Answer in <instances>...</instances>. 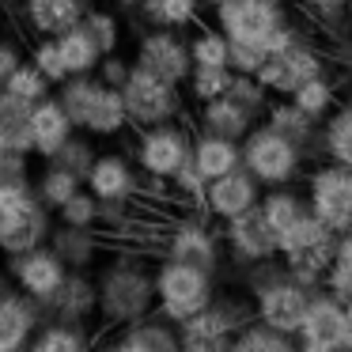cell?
I'll return each mask as SVG.
<instances>
[{
    "label": "cell",
    "instance_id": "56",
    "mask_svg": "<svg viewBox=\"0 0 352 352\" xmlns=\"http://www.w3.org/2000/svg\"><path fill=\"white\" fill-rule=\"evenodd\" d=\"M299 352H344L341 344H314V341H299Z\"/></svg>",
    "mask_w": 352,
    "mask_h": 352
},
{
    "label": "cell",
    "instance_id": "41",
    "mask_svg": "<svg viewBox=\"0 0 352 352\" xmlns=\"http://www.w3.org/2000/svg\"><path fill=\"white\" fill-rule=\"evenodd\" d=\"M57 223H69V228H99V197L91 190H76L57 208Z\"/></svg>",
    "mask_w": 352,
    "mask_h": 352
},
{
    "label": "cell",
    "instance_id": "24",
    "mask_svg": "<svg viewBox=\"0 0 352 352\" xmlns=\"http://www.w3.org/2000/svg\"><path fill=\"white\" fill-rule=\"evenodd\" d=\"M50 250L65 261V269H87L99 261L102 254V239L95 235V228H69V223H54L50 231Z\"/></svg>",
    "mask_w": 352,
    "mask_h": 352
},
{
    "label": "cell",
    "instance_id": "51",
    "mask_svg": "<svg viewBox=\"0 0 352 352\" xmlns=\"http://www.w3.org/2000/svg\"><path fill=\"white\" fill-rule=\"evenodd\" d=\"M178 337H182V349H178V352H228V344H231V337L182 333V329H178Z\"/></svg>",
    "mask_w": 352,
    "mask_h": 352
},
{
    "label": "cell",
    "instance_id": "43",
    "mask_svg": "<svg viewBox=\"0 0 352 352\" xmlns=\"http://www.w3.org/2000/svg\"><path fill=\"white\" fill-rule=\"evenodd\" d=\"M0 91H12L16 99H23V102H31V107H34L38 99H46V95H50V80L42 76V72L34 69L31 61H23L16 72H12L8 84L0 87Z\"/></svg>",
    "mask_w": 352,
    "mask_h": 352
},
{
    "label": "cell",
    "instance_id": "50",
    "mask_svg": "<svg viewBox=\"0 0 352 352\" xmlns=\"http://www.w3.org/2000/svg\"><path fill=\"white\" fill-rule=\"evenodd\" d=\"M129 69H133L129 61H122L118 54H107L99 61V69H95V76H99V84H107V87H122L125 80H129Z\"/></svg>",
    "mask_w": 352,
    "mask_h": 352
},
{
    "label": "cell",
    "instance_id": "17",
    "mask_svg": "<svg viewBox=\"0 0 352 352\" xmlns=\"http://www.w3.org/2000/svg\"><path fill=\"white\" fill-rule=\"evenodd\" d=\"M84 186L99 201H133L140 193V175L122 152H102V155H95Z\"/></svg>",
    "mask_w": 352,
    "mask_h": 352
},
{
    "label": "cell",
    "instance_id": "36",
    "mask_svg": "<svg viewBox=\"0 0 352 352\" xmlns=\"http://www.w3.org/2000/svg\"><path fill=\"white\" fill-rule=\"evenodd\" d=\"M296 8L303 23H311L322 38L349 27V0H296Z\"/></svg>",
    "mask_w": 352,
    "mask_h": 352
},
{
    "label": "cell",
    "instance_id": "9",
    "mask_svg": "<svg viewBox=\"0 0 352 352\" xmlns=\"http://www.w3.org/2000/svg\"><path fill=\"white\" fill-rule=\"evenodd\" d=\"M284 19H288V12L280 4H269V0H228V4L216 8V27L231 42H250V46L261 50Z\"/></svg>",
    "mask_w": 352,
    "mask_h": 352
},
{
    "label": "cell",
    "instance_id": "60",
    "mask_svg": "<svg viewBox=\"0 0 352 352\" xmlns=\"http://www.w3.org/2000/svg\"><path fill=\"white\" fill-rule=\"evenodd\" d=\"M4 292H8V284H4V273H0V296H4Z\"/></svg>",
    "mask_w": 352,
    "mask_h": 352
},
{
    "label": "cell",
    "instance_id": "23",
    "mask_svg": "<svg viewBox=\"0 0 352 352\" xmlns=\"http://www.w3.org/2000/svg\"><path fill=\"white\" fill-rule=\"evenodd\" d=\"M84 12H87L84 0H27L23 4L27 27L42 38H57V34L72 31L84 19Z\"/></svg>",
    "mask_w": 352,
    "mask_h": 352
},
{
    "label": "cell",
    "instance_id": "32",
    "mask_svg": "<svg viewBox=\"0 0 352 352\" xmlns=\"http://www.w3.org/2000/svg\"><path fill=\"white\" fill-rule=\"evenodd\" d=\"M292 102H296L303 114H311L314 122H326L329 114H333V107L341 102V91H337V80L329 76V72H322V76L307 80V84H299L296 91L288 95Z\"/></svg>",
    "mask_w": 352,
    "mask_h": 352
},
{
    "label": "cell",
    "instance_id": "2",
    "mask_svg": "<svg viewBox=\"0 0 352 352\" xmlns=\"http://www.w3.org/2000/svg\"><path fill=\"white\" fill-rule=\"evenodd\" d=\"M216 299V276L205 273L197 265L163 258L155 265V314L175 326H182L186 318L201 314Z\"/></svg>",
    "mask_w": 352,
    "mask_h": 352
},
{
    "label": "cell",
    "instance_id": "19",
    "mask_svg": "<svg viewBox=\"0 0 352 352\" xmlns=\"http://www.w3.org/2000/svg\"><path fill=\"white\" fill-rule=\"evenodd\" d=\"M261 122L273 125L276 133H284L292 144H299L307 160H322V122H314L311 114H303L292 99H269Z\"/></svg>",
    "mask_w": 352,
    "mask_h": 352
},
{
    "label": "cell",
    "instance_id": "58",
    "mask_svg": "<svg viewBox=\"0 0 352 352\" xmlns=\"http://www.w3.org/2000/svg\"><path fill=\"white\" fill-rule=\"evenodd\" d=\"M8 152V137H4V129H0V155Z\"/></svg>",
    "mask_w": 352,
    "mask_h": 352
},
{
    "label": "cell",
    "instance_id": "59",
    "mask_svg": "<svg viewBox=\"0 0 352 352\" xmlns=\"http://www.w3.org/2000/svg\"><path fill=\"white\" fill-rule=\"evenodd\" d=\"M201 4H208V8H220V4H228V0H201Z\"/></svg>",
    "mask_w": 352,
    "mask_h": 352
},
{
    "label": "cell",
    "instance_id": "44",
    "mask_svg": "<svg viewBox=\"0 0 352 352\" xmlns=\"http://www.w3.org/2000/svg\"><path fill=\"white\" fill-rule=\"evenodd\" d=\"M228 95H231L235 102H243V107L250 110V114H258V118H265V107H269V99H273V95L261 87L258 76H239V72L231 76Z\"/></svg>",
    "mask_w": 352,
    "mask_h": 352
},
{
    "label": "cell",
    "instance_id": "55",
    "mask_svg": "<svg viewBox=\"0 0 352 352\" xmlns=\"http://www.w3.org/2000/svg\"><path fill=\"white\" fill-rule=\"evenodd\" d=\"M228 352H258V344H254V337L243 329V333H235V337H231Z\"/></svg>",
    "mask_w": 352,
    "mask_h": 352
},
{
    "label": "cell",
    "instance_id": "22",
    "mask_svg": "<svg viewBox=\"0 0 352 352\" xmlns=\"http://www.w3.org/2000/svg\"><path fill=\"white\" fill-rule=\"evenodd\" d=\"M72 129H76V125L69 122V114H65V107L57 99H50V95H46V99H38L31 107V144H34V155L50 160V155H54L57 148L72 137Z\"/></svg>",
    "mask_w": 352,
    "mask_h": 352
},
{
    "label": "cell",
    "instance_id": "34",
    "mask_svg": "<svg viewBox=\"0 0 352 352\" xmlns=\"http://www.w3.org/2000/svg\"><path fill=\"white\" fill-rule=\"evenodd\" d=\"M190 46V61L193 69H228V54H231V42L220 27H193V34L186 38Z\"/></svg>",
    "mask_w": 352,
    "mask_h": 352
},
{
    "label": "cell",
    "instance_id": "62",
    "mask_svg": "<svg viewBox=\"0 0 352 352\" xmlns=\"http://www.w3.org/2000/svg\"><path fill=\"white\" fill-rule=\"evenodd\" d=\"M349 27H352V0H349Z\"/></svg>",
    "mask_w": 352,
    "mask_h": 352
},
{
    "label": "cell",
    "instance_id": "45",
    "mask_svg": "<svg viewBox=\"0 0 352 352\" xmlns=\"http://www.w3.org/2000/svg\"><path fill=\"white\" fill-rule=\"evenodd\" d=\"M167 186L178 193L182 201H190V205H205V190H208V182H205V175H201L197 167H193V160H186L182 167L175 170V175L167 178Z\"/></svg>",
    "mask_w": 352,
    "mask_h": 352
},
{
    "label": "cell",
    "instance_id": "37",
    "mask_svg": "<svg viewBox=\"0 0 352 352\" xmlns=\"http://www.w3.org/2000/svg\"><path fill=\"white\" fill-rule=\"evenodd\" d=\"M95 91H99V76H69L61 84L57 102L65 107V114H69V122L76 125V129H84V118L95 102Z\"/></svg>",
    "mask_w": 352,
    "mask_h": 352
},
{
    "label": "cell",
    "instance_id": "53",
    "mask_svg": "<svg viewBox=\"0 0 352 352\" xmlns=\"http://www.w3.org/2000/svg\"><path fill=\"white\" fill-rule=\"evenodd\" d=\"M329 269H344V273H352V228L337 235V243H333V261H329Z\"/></svg>",
    "mask_w": 352,
    "mask_h": 352
},
{
    "label": "cell",
    "instance_id": "30",
    "mask_svg": "<svg viewBox=\"0 0 352 352\" xmlns=\"http://www.w3.org/2000/svg\"><path fill=\"white\" fill-rule=\"evenodd\" d=\"M31 352H95V337L87 326H69V322H46L31 337Z\"/></svg>",
    "mask_w": 352,
    "mask_h": 352
},
{
    "label": "cell",
    "instance_id": "13",
    "mask_svg": "<svg viewBox=\"0 0 352 352\" xmlns=\"http://www.w3.org/2000/svg\"><path fill=\"white\" fill-rule=\"evenodd\" d=\"M220 235H223V246H228L231 261H235L239 269H243V265H254V261L280 258V254H276V235H273V228L265 223V216H261L258 205H254L250 212L228 220Z\"/></svg>",
    "mask_w": 352,
    "mask_h": 352
},
{
    "label": "cell",
    "instance_id": "46",
    "mask_svg": "<svg viewBox=\"0 0 352 352\" xmlns=\"http://www.w3.org/2000/svg\"><path fill=\"white\" fill-rule=\"evenodd\" d=\"M31 65H34V69H38L46 80H50V84H65V80H69V72H65V57H61V46H57V38L38 42V46L31 50Z\"/></svg>",
    "mask_w": 352,
    "mask_h": 352
},
{
    "label": "cell",
    "instance_id": "27",
    "mask_svg": "<svg viewBox=\"0 0 352 352\" xmlns=\"http://www.w3.org/2000/svg\"><path fill=\"white\" fill-rule=\"evenodd\" d=\"M129 125V114H125V99H122V87H107L99 84L95 91V102L84 118V133L95 140H107V137H118V133Z\"/></svg>",
    "mask_w": 352,
    "mask_h": 352
},
{
    "label": "cell",
    "instance_id": "57",
    "mask_svg": "<svg viewBox=\"0 0 352 352\" xmlns=\"http://www.w3.org/2000/svg\"><path fill=\"white\" fill-rule=\"evenodd\" d=\"M344 352H352V307H344V341H341Z\"/></svg>",
    "mask_w": 352,
    "mask_h": 352
},
{
    "label": "cell",
    "instance_id": "11",
    "mask_svg": "<svg viewBox=\"0 0 352 352\" xmlns=\"http://www.w3.org/2000/svg\"><path fill=\"white\" fill-rule=\"evenodd\" d=\"M133 65L152 72V76H160V80H167V84H178V87H182L193 72L190 46H186L175 31H167V27H155V31H148L144 38L137 42V61Z\"/></svg>",
    "mask_w": 352,
    "mask_h": 352
},
{
    "label": "cell",
    "instance_id": "39",
    "mask_svg": "<svg viewBox=\"0 0 352 352\" xmlns=\"http://www.w3.org/2000/svg\"><path fill=\"white\" fill-rule=\"evenodd\" d=\"M80 27H84V31L95 38V46H99L102 57H107V54H118V46H122V23H118L114 12L91 8V12H84Z\"/></svg>",
    "mask_w": 352,
    "mask_h": 352
},
{
    "label": "cell",
    "instance_id": "49",
    "mask_svg": "<svg viewBox=\"0 0 352 352\" xmlns=\"http://www.w3.org/2000/svg\"><path fill=\"white\" fill-rule=\"evenodd\" d=\"M231 42V38H228ZM265 61V50L250 46V42H231V54H228V69L239 72V76H254Z\"/></svg>",
    "mask_w": 352,
    "mask_h": 352
},
{
    "label": "cell",
    "instance_id": "28",
    "mask_svg": "<svg viewBox=\"0 0 352 352\" xmlns=\"http://www.w3.org/2000/svg\"><path fill=\"white\" fill-rule=\"evenodd\" d=\"M50 231H54V216H50V208L42 205V201H34V205L19 216L16 228L0 239V250L4 254H23V250H34V246H46Z\"/></svg>",
    "mask_w": 352,
    "mask_h": 352
},
{
    "label": "cell",
    "instance_id": "63",
    "mask_svg": "<svg viewBox=\"0 0 352 352\" xmlns=\"http://www.w3.org/2000/svg\"><path fill=\"white\" fill-rule=\"evenodd\" d=\"M0 4H16V0H0Z\"/></svg>",
    "mask_w": 352,
    "mask_h": 352
},
{
    "label": "cell",
    "instance_id": "35",
    "mask_svg": "<svg viewBox=\"0 0 352 352\" xmlns=\"http://www.w3.org/2000/svg\"><path fill=\"white\" fill-rule=\"evenodd\" d=\"M76 190H84V178L65 170V167H57V163H50V160H46V170L34 178V197H38L50 212H57Z\"/></svg>",
    "mask_w": 352,
    "mask_h": 352
},
{
    "label": "cell",
    "instance_id": "20",
    "mask_svg": "<svg viewBox=\"0 0 352 352\" xmlns=\"http://www.w3.org/2000/svg\"><path fill=\"white\" fill-rule=\"evenodd\" d=\"M299 341L314 344H341L344 341V303L337 296H329L326 288H318L307 303L303 326H299Z\"/></svg>",
    "mask_w": 352,
    "mask_h": 352
},
{
    "label": "cell",
    "instance_id": "31",
    "mask_svg": "<svg viewBox=\"0 0 352 352\" xmlns=\"http://www.w3.org/2000/svg\"><path fill=\"white\" fill-rule=\"evenodd\" d=\"M57 46H61V57H65V72L69 76H91L95 69H99L102 54L99 46H95V38L84 31V27H72V31L57 34Z\"/></svg>",
    "mask_w": 352,
    "mask_h": 352
},
{
    "label": "cell",
    "instance_id": "42",
    "mask_svg": "<svg viewBox=\"0 0 352 352\" xmlns=\"http://www.w3.org/2000/svg\"><path fill=\"white\" fill-rule=\"evenodd\" d=\"M231 76H235L231 69H193L190 80H186V87H190V99H193V102H208V99H220V95H228Z\"/></svg>",
    "mask_w": 352,
    "mask_h": 352
},
{
    "label": "cell",
    "instance_id": "40",
    "mask_svg": "<svg viewBox=\"0 0 352 352\" xmlns=\"http://www.w3.org/2000/svg\"><path fill=\"white\" fill-rule=\"evenodd\" d=\"M95 155H99V152H95V137H76V133H72V137L65 140L54 155H50V163H57V167H65V170H72V175L87 178Z\"/></svg>",
    "mask_w": 352,
    "mask_h": 352
},
{
    "label": "cell",
    "instance_id": "54",
    "mask_svg": "<svg viewBox=\"0 0 352 352\" xmlns=\"http://www.w3.org/2000/svg\"><path fill=\"white\" fill-rule=\"evenodd\" d=\"M19 65H23V57H19V50L12 46V42H4V38H0V87L8 84V80H12V72H16Z\"/></svg>",
    "mask_w": 352,
    "mask_h": 352
},
{
    "label": "cell",
    "instance_id": "26",
    "mask_svg": "<svg viewBox=\"0 0 352 352\" xmlns=\"http://www.w3.org/2000/svg\"><path fill=\"white\" fill-rule=\"evenodd\" d=\"M261 216H265V223L273 228V235H288L292 228H296L303 216H311V205H307V193H296L292 186H273L269 193H261L258 201Z\"/></svg>",
    "mask_w": 352,
    "mask_h": 352
},
{
    "label": "cell",
    "instance_id": "61",
    "mask_svg": "<svg viewBox=\"0 0 352 352\" xmlns=\"http://www.w3.org/2000/svg\"><path fill=\"white\" fill-rule=\"evenodd\" d=\"M269 4H280V8H284V4H288V0H269Z\"/></svg>",
    "mask_w": 352,
    "mask_h": 352
},
{
    "label": "cell",
    "instance_id": "15",
    "mask_svg": "<svg viewBox=\"0 0 352 352\" xmlns=\"http://www.w3.org/2000/svg\"><path fill=\"white\" fill-rule=\"evenodd\" d=\"M182 349V337L178 326L160 314H148V318L133 322V326H118L107 341L99 344V352H178Z\"/></svg>",
    "mask_w": 352,
    "mask_h": 352
},
{
    "label": "cell",
    "instance_id": "7",
    "mask_svg": "<svg viewBox=\"0 0 352 352\" xmlns=\"http://www.w3.org/2000/svg\"><path fill=\"white\" fill-rule=\"evenodd\" d=\"M190 148H193V133L178 122L167 125H152V129H140L137 140V167L140 175L148 178H160L167 182L186 160H190Z\"/></svg>",
    "mask_w": 352,
    "mask_h": 352
},
{
    "label": "cell",
    "instance_id": "4",
    "mask_svg": "<svg viewBox=\"0 0 352 352\" xmlns=\"http://www.w3.org/2000/svg\"><path fill=\"white\" fill-rule=\"evenodd\" d=\"M122 99H125V114H129V125L137 129H152V125H167L182 118V91L178 84H167V80L152 76V72L129 69V80L122 84Z\"/></svg>",
    "mask_w": 352,
    "mask_h": 352
},
{
    "label": "cell",
    "instance_id": "8",
    "mask_svg": "<svg viewBox=\"0 0 352 352\" xmlns=\"http://www.w3.org/2000/svg\"><path fill=\"white\" fill-rule=\"evenodd\" d=\"M314 292L303 288V284H296L288 273L280 276V280H273L269 288L254 292V322H261V326L276 329V333H299V326H303V314H307V303H311Z\"/></svg>",
    "mask_w": 352,
    "mask_h": 352
},
{
    "label": "cell",
    "instance_id": "3",
    "mask_svg": "<svg viewBox=\"0 0 352 352\" xmlns=\"http://www.w3.org/2000/svg\"><path fill=\"white\" fill-rule=\"evenodd\" d=\"M239 148H243V167L250 170L254 178H258V186H265V190H273V186H292L299 175H303V148L292 144L284 133H276L273 125L258 122L250 133H246L243 140H239Z\"/></svg>",
    "mask_w": 352,
    "mask_h": 352
},
{
    "label": "cell",
    "instance_id": "48",
    "mask_svg": "<svg viewBox=\"0 0 352 352\" xmlns=\"http://www.w3.org/2000/svg\"><path fill=\"white\" fill-rule=\"evenodd\" d=\"M246 333L254 337L258 352H299V337H292V333H276V329L261 326V322H250V326H246Z\"/></svg>",
    "mask_w": 352,
    "mask_h": 352
},
{
    "label": "cell",
    "instance_id": "21",
    "mask_svg": "<svg viewBox=\"0 0 352 352\" xmlns=\"http://www.w3.org/2000/svg\"><path fill=\"white\" fill-rule=\"evenodd\" d=\"M258 122H261V118L250 114V110H246L243 102H235L231 95H220V99L197 102V129H201V133H212V137L243 140Z\"/></svg>",
    "mask_w": 352,
    "mask_h": 352
},
{
    "label": "cell",
    "instance_id": "52",
    "mask_svg": "<svg viewBox=\"0 0 352 352\" xmlns=\"http://www.w3.org/2000/svg\"><path fill=\"white\" fill-rule=\"evenodd\" d=\"M322 288H326L329 296H337L344 307H352V273H344V269H326Z\"/></svg>",
    "mask_w": 352,
    "mask_h": 352
},
{
    "label": "cell",
    "instance_id": "16",
    "mask_svg": "<svg viewBox=\"0 0 352 352\" xmlns=\"http://www.w3.org/2000/svg\"><path fill=\"white\" fill-rule=\"evenodd\" d=\"M46 322H69V326H87L95 318V276L69 269L61 288L42 303Z\"/></svg>",
    "mask_w": 352,
    "mask_h": 352
},
{
    "label": "cell",
    "instance_id": "1",
    "mask_svg": "<svg viewBox=\"0 0 352 352\" xmlns=\"http://www.w3.org/2000/svg\"><path fill=\"white\" fill-rule=\"evenodd\" d=\"M155 311V269L140 254H114L95 273V318L107 329L133 326Z\"/></svg>",
    "mask_w": 352,
    "mask_h": 352
},
{
    "label": "cell",
    "instance_id": "14",
    "mask_svg": "<svg viewBox=\"0 0 352 352\" xmlns=\"http://www.w3.org/2000/svg\"><path fill=\"white\" fill-rule=\"evenodd\" d=\"M258 201H261L258 178H254L246 167H235L231 175H220V178H212V182H208L205 205H201V208H205V216L228 223V220H235V216L250 212Z\"/></svg>",
    "mask_w": 352,
    "mask_h": 352
},
{
    "label": "cell",
    "instance_id": "10",
    "mask_svg": "<svg viewBox=\"0 0 352 352\" xmlns=\"http://www.w3.org/2000/svg\"><path fill=\"white\" fill-rule=\"evenodd\" d=\"M163 258L186 261V265H197V269L216 276V269L223 261V235H216L197 216L193 220H178L167 231V239H163Z\"/></svg>",
    "mask_w": 352,
    "mask_h": 352
},
{
    "label": "cell",
    "instance_id": "64",
    "mask_svg": "<svg viewBox=\"0 0 352 352\" xmlns=\"http://www.w3.org/2000/svg\"><path fill=\"white\" fill-rule=\"evenodd\" d=\"M19 352H31V344H27V349H19Z\"/></svg>",
    "mask_w": 352,
    "mask_h": 352
},
{
    "label": "cell",
    "instance_id": "18",
    "mask_svg": "<svg viewBox=\"0 0 352 352\" xmlns=\"http://www.w3.org/2000/svg\"><path fill=\"white\" fill-rule=\"evenodd\" d=\"M46 326V311L23 292H4L0 296V344H8L12 352L27 349L31 337Z\"/></svg>",
    "mask_w": 352,
    "mask_h": 352
},
{
    "label": "cell",
    "instance_id": "25",
    "mask_svg": "<svg viewBox=\"0 0 352 352\" xmlns=\"http://www.w3.org/2000/svg\"><path fill=\"white\" fill-rule=\"evenodd\" d=\"M190 160H193V167L205 175V182H212V178L231 175L235 167H243V148H239V140H228V137L193 133Z\"/></svg>",
    "mask_w": 352,
    "mask_h": 352
},
{
    "label": "cell",
    "instance_id": "38",
    "mask_svg": "<svg viewBox=\"0 0 352 352\" xmlns=\"http://www.w3.org/2000/svg\"><path fill=\"white\" fill-rule=\"evenodd\" d=\"M148 23L152 27H167V31H182V27H197L201 19V0H160L152 12H148Z\"/></svg>",
    "mask_w": 352,
    "mask_h": 352
},
{
    "label": "cell",
    "instance_id": "47",
    "mask_svg": "<svg viewBox=\"0 0 352 352\" xmlns=\"http://www.w3.org/2000/svg\"><path fill=\"white\" fill-rule=\"evenodd\" d=\"M322 50H326V65H329V69L352 76V27L326 34V46H322Z\"/></svg>",
    "mask_w": 352,
    "mask_h": 352
},
{
    "label": "cell",
    "instance_id": "12",
    "mask_svg": "<svg viewBox=\"0 0 352 352\" xmlns=\"http://www.w3.org/2000/svg\"><path fill=\"white\" fill-rule=\"evenodd\" d=\"M8 276L16 280V288L23 296H31L34 303H46L61 288L69 269H65V261L46 243V246H34V250H23V254H8Z\"/></svg>",
    "mask_w": 352,
    "mask_h": 352
},
{
    "label": "cell",
    "instance_id": "5",
    "mask_svg": "<svg viewBox=\"0 0 352 352\" xmlns=\"http://www.w3.org/2000/svg\"><path fill=\"white\" fill-rule=\"evenodd\" d=\"M322 72H329L326 50H322L318 42H311V34H303V38L292 42V46L280 50V54H265V61H261V69L254 72V76L261 80V87H265L269 95L288 99L299 84L322 76Z\"/></svg>",
    "mask_w": 352,
    "mask_h": 352
},
{
    "label": "cell",
    "instance_id": "29",
    "mask_svg": "<svg viewBox=\"0 0 352 352\" xmlns=\"http://www.w3.org/2000/svg\"><path fill=\"white\" fill-rule=\"evenodd\" d=\"M322 160L352 170V99L337 102L333 114L322 122Z\"/></svg>",
    "mask_w": 352,
    "mask_h": 352
},
{
    "label": "cell",
    "instance_id": "6",
    "mask_svg": "<svg viewBox=\"0 0 352 352\" xmlns=\"http://www.w3.org/2000/svg\"><path fill=\"white\" fill-rule=\"evenodd\" d=\"M307 205L333 235L352 228V170L341 163H318L307 175Z\"/></svg>",
    "mask_w": 352,
    "mask_h": 352
},
{
    "label": "cell",
    "instance_id": "33",
    "mask_svg": "<svg viewBox=\"0 0 352 352\" xmlns=\"http://www.w3.org/2000/svg\"><path fill=\"white\" fill-rule=\"evenodd\" d=\"M0 129L8 137L12 152H23V155L34 152V144H31V102L16 99L12 91H0Z\"/></svg>",
    "mask_w": 352,
    "mask_h": 352
}]
</instances>
